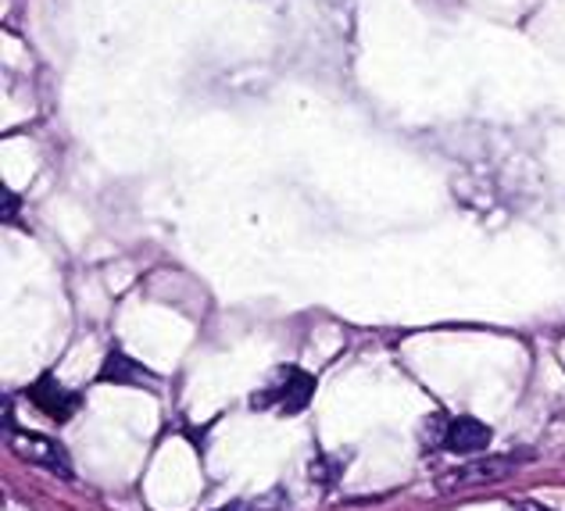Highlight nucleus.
I'll return each mask as SVG.
<instances>
[{"instance_id": "6", "label": "nucleus", "mask_w": 565, "mask_h": 511, "mask_svg": "<svg viewBox=\"0 0 565 511\" xmlns=\"http://www.w3.org/2000/svg\"><path fill=\"white\" fill-rule=\"evenodd\" d=\"M340 469H344V461H337V458H316V465H311V479L316 483H322V487H333L337 483V476H340Z\"/></svg>"}, {"instance_id": "1", "label": "nucleus", "mask_w": 565, "mask_h": 511, "mask_svg": "<svg viewBox=\"0 0 565 511\" xmlns=\"http://www.w3.org/2000/svg\"><path fill=\"white\" fill-rule=\"evenodd\" d=\"M311 394H316V375L287 365V369L276 372V380L265 386L262 394L250 397V408L255 412L279 408L282 415H301L311 404Z\"/></svg>"}, {"instance_id": "5", "label": "nucleus", "mask_w": 565, "mask_h": 511, "mask_svg": "<svg viewBox=\"0 0 565 511\" xmlns=\"http://www.w3.org/2000/svg\"><path fill=\"white\" fill-rule=\"evenodd\" d=\"M100 383H111V386H154V372L143 369L137 358H129L126 351H108L100 365Z\"/></svg>"}, {"instance_id": "9", "label": "nucleus", "mask_w": 565, "mask_h": 511, "mask_svg": "<svg viewBox=\"0 0 565 511\" xmlns=\"http://www.w3.org/2000/svg\"><path fill=\"white\" fill-rule=\"evenodd\" d=\"M515 511H547V508L537 504V501H523V504H515Z\"/></svg>"}, {"instance_id": "4", "label": "nucleus", "mask_w": 565, "mask_h": 511, "mask_svg": "<svg viewBox=\"0 0 565 511\" xmlns=\"http://www.w3.org/2000/svg\"><path fill=\"white\" fill-rule=\"evenodd\" d=\"M444 447L451 450V455H480V450L490 447V429L480 423V418L472 415H458L448 423V433H444Z\"/></svg>"}, {"instance_id": "8", "label": "nucleus", "mask_w": 565, "mask_h": 511, "mask_svg": "<svg viewBox=\"0 0 565 511\" xmlns=\"http://www.w3.org/2000/svg\"><path fill=\"white\" fill-rule=\"evenodd\" d=\"M0 219H4V222H14V219H19V193H14V190H0Z\"/></svg>"}, {"instance_id": "3", "label": "nucleus", "mask_w": 565, "mask_h": 511, "mask_svg": "<svg viewBox=\"0 0 565 511\" xmlns=\"http://www.w3.org/2000/svg\"><path fill=\"white\" fill-rule=\"evenodd\" d=\"M8 437H11L14 450H19L22 458H29L33 465H40V469H47L54 476L72 479V465H68V450L65 447H57L54 440L36 437V433H25V429H11Z\"/></svg>"}, {"instance_id": "7", "label": "nucleus", "mask_w": 565, "mask_h": 511, "mask_svg": "<svg viewBox=\"0 0 565 511\" xmlns=\"http://www.w3.org/2000/svg\"><path fill=\"white\" fill-rule=\"evenodd\" d=\"M244 511H290V504H287V493H282V490H273L269 498L244 501Z\"/></svg>"}, {"instance_id": "2", "label": "nucleus", "mask_w": 565, "mask_h": 511, "mask_svg": "<svg viewBox=\"0 0 565 511\" xmlns=\"http://www.w3.org/2000/svg\"><path fill=\"white\" fill-rule=\"evenodd\" d=\"M25 397L47 418H54V423H68V418L79 412V394L68 390L57 375H40V380L25 390Z\"/></svg>"}]
</instances>
